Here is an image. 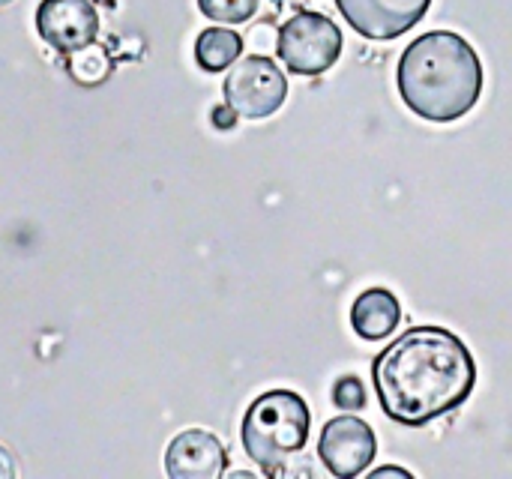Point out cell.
Masks as SVG:
<instances>
[{"label": "cell", "instance_id": "cell-1", "mask_svg": "<svg viewBox=\"0 0 512 479\" xmlns=\"http://www.w3.org/2000/svg\"><path fill=\"white\" fill-rule=\"evenodd\" d=\"M372 384L393 423L423 429L471 399L477 363L456 333L423 324L396 336L375 357Z\"/></svg>", "mask_w": 512, "mask_h": 479}, {"label": "cell", "instance_id": "cell-2", "mask_svg": "<svg viewBox=\"0 0 512 479\" xmlns=\"http://www.w3.org/2000/svg\"><path fill=\"white\" fill-rule=\"evenodd\" d=\"M483 60L477 48L453 30L417 36L399 57L396 87L408 111L429 123L462 120L483 96Z\"/></svg>", "mask_w": 512, "mask_h": 479}, {"label": "cell", "instance_id": "cell-3", "mask_svg": "<svg viewBox=\"0 0 512 479\" xmlns=\"http://www.w3.org/2000/svg\"><path fill=\"white\" fill-rule=\"evenodd\" d=\"M312 414L303 396L294 390H270L258 396L243 417V450L264 471L279 474L309 441Z\"/></svg>", "mask_w": 512, "mask_h": 479}, {"label": "cell", "instance_id": "cell-4", "mask_svg": "<svg viewBox=\"0 0 512 479\" xmlns=\"http://www.w3.org/2000/svg\"><path fill=\"white\" fill-rule=\"evenodd\" d=\"M342 30L324 12H297L279 27L276 54L297 75H321L342 57Z\"/></svg>", "mask_w": 512, "mask_h": 479}, {"label": "cell", "instance_id": "cell-5", "mask_svg": "<svg viewBox=\"0 0 512 479\" xmlns=\"http://www.w3.org/2000/svg\"><path fill=\"white\" fill-rule=\"evenodd\" d=\"M222 93L225 105H231L237 117L264 120L282 108L288 96V78L267 54H249L231 66Z\"/></svg>", "mask_w": 512, "mask_h": 479}, {"label": "cell", "instance_id": "cell-6", "mask_svg": "<svg viewBox=\"0 0 512 479\" xmlns=\"http://www.w3.org/2000/svg\"><path fill=\"white\" fill-rule=\"evenodd\" d=\"M378 441L369 423L360 417H336L321 429L318 459L336 479H354L375 462Z\"/></svg>", "mask_w": 512, "mask_h": 479}, {"label": "cell", "instance_id": "cell-7", "mask_svg": "<svg viewBox=\"0 0 512 479\" xmlns=\"http://www.w3.org/2000/svg\"><path fill=\"white\" fill-rule=\"evenodd\" d=\"M432 0H336L345 24L366 39L387 42L423 21Z\"/></svg>", "mask_w": 512, "mask_h": 479}, {"label": "cell", "instance_id": "cell-8", "mask_svg": "<svg viewBox=\"0 0 512 479\" xmlns=\"http://www.w3.org/2000/svg\"><path fill=\"white\" fill-rule=\"evenodd\" d=\"M36 33L60 54H72L99 33V15L90 0H42L36 9Z\"/></svg>", "mask_w": 512, "mask_h": 479}, {"label": "cell", "instance_id": "cell-9", "mask_svg": "<svg viewBox=\"0 0 512 479\" xmlns=\"http://www.w3.org/2000/svg\"><path fill=\"white\" fill-rule=\"evenodd\" d=\"M228 453L213 432L186 429L165 453V471L171 479H219L225 474Z\"/></svg>", "mask_w": 512, "mask_h": 479}, {"label": "cell", "instance_id": "cell-10", "mask_svg": "<svg viewBox=\"0 0 512 479\" xmlns=\"http://www.w3.org/2000/svg\"><path fill=\"white\" fill-rule=\"evenodd\" d=\"M402 306L390 288H366L351 306V327L366 342H381L396 333Z\"/></svg>", "mask_w": 512, "mask_h": 479}, {"label": "cell", "instance_id": "cell-11", "mask_svg": "<svg viewBox=\"0 0 512 479\" xmlns=\"http://www.w3.org/2000/svg\"><path fill=\"white\" fill-rule=\"evenodd\" d=\"M243 54V36L228 27H207L195 39V60L204 72H222Z\"/></svg>", "mask_w": 512, "mask_h": 479}, {"label": "cell", "instance_id": "cell-12", "mask_svg": "<svg viewBox=\"0 0 512 479\" xmlns=\"http://www.w3.org/2000/svg\"><path fill=\"white\" fill-rule=\"evenodd\" d=\"M66 57H69V75L78 84H84V87L102 84L108 78V72H111L108 51L99 48V45H93V42L84 45V48H78V51H72V54H66Z\"/></svg>", "mask_w": 512, "mask_h": 479}, {"label": "cell", "instance_id": "cell-13", "mask_svg": "<svg viewBox=\"0 0 512 479\" xmlns=\"http://www.w3.org/2000/svg\"><path fill=\"white\" fill-rule=\"evenodd\" d=\"M198 9L219 24H243L258 12V0H198Z\"/></svg>", "mask_w": 512, "mask_h": 479}, {"label": "cell", "instance_id": "cell-14", "mask_svg": "<svg viewBox=\"0 0 512 479\" xmlns=\"http://www.w3.org/2000/svg\"><path fill=\"white\" fill-rule=\"evenodd\" d=\"M333 405L342 411H360L366 408V384L357 375H342L333 384Z\"/></svg>", "mask_w": 512, "mask_h": 479}, {"label": "cell", "instance_id": "cell-15", "mask_svg": "<svg viewBox=\"0 0 512 479\" xmlns=\"http://www.w3.org/2000/svg\"><path fill=\"white\" fill-rule=\"evenodd\" d=\"M276 39H279V33H273V27H270V24H258V27L249 33V45H252V48H258V51H270V48H276Z\"/></svg>", "mask_w": 512, "mask_h": 479}, {"label": "cell", "instance_id": "cell-16", "mask_svg": "<svg viewBox=\"0 0 512 479\" xmlns=\"http://www.w3.org/2000/svg\"><path fill=\"white\" fill-rule=\"evenodd\" d=\"M234 117H237V111H234L231 105H228L225 111H222V108H216V111H213V120H216V126H219V129L234 126Z\"/></svg>", "mask_w": 512, "mask_h": 479}, {"label": "cell", "instance_id": "cell-17", "mask_svg": "<svg viewBox=\"0 0 512 479\" xmlns=\"http://www.w3.org/2000/svg\"><path fill=\"white\" fill-rule=\"evenodd\" d=\"M15 477V462L9 456L6 447H0V479H12Z\"/></svg>", "mask_w": 512, "mask_h": 479}, {"label": "cell", "instance_id": "cell-18", "mask_svg": "<svg viewBox=\"0 0 512 479\" xmlns=\"http://www.w3.org/2000/svg\"><path fill=\"white\" fill-rule=\"evenodd\" d=\"M372 477L381 479V477H402V479H411V471H405V468H393V465H387V468H378V471H372Z\"/></svg>", "mask_w": 512, "mask_h": 479}, {"label": "cell", "instance_id": "cell-19", "mask_svg": "<svg viewBox=\"0 0 512 479\" xmlns=\"http://www.w3.org/2000/svg\"><path fill=\"white\" fill-rule=\"evenodd\" d=\"M6 3H12V0H0V6H6Z\"/></svg>", "mask_w": 512, "mask_h": 479}]
</instances>
